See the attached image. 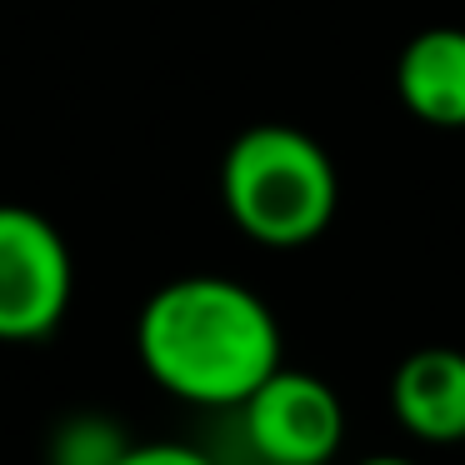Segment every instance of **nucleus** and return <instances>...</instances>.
<instances>
[{"label":"nucleus","instance_id":"obj_2","mask_svg":"<svg viewBox=\"0 0 465 465\" xmlns=\"http://www.w3.org/2000/svg\"><path fill=\"white\" fill-rule=\"evenodd\" d=\"M221 205L245 241L265 251H301L331 231L341 211V175L311 131L265 121L225 145Z\"/></svg>","mask_w":465,"mask_h":465},{"label":"nucleus","instance_id":"obj_1","mask_svg":"<svg viewBox=\"0 0 465 465\" xmlns=\"http://www.w3.org/2000/svg\"><path fill=\"white\" fill-rule=\"evenodd\" d=\"M135 355L175 401L241 411L245 395L281 371V321L231 275H181L141 305Z\"/></svg>","mask_w":465,"mask_h":465},{"label":"nucleus","instance_id":"obj_5","mask_svg":"<svg viewBox=\"0 0 465 465\" xmlns=\"http://www.w3.org/2000/svg\"><path fill=\"white\" fill-rule=\"evenodd\" d=\"M391 411L420 445H465V351H411L391 375Z\"/></svg>","mask_w":465,"mask_h":465},{"label":"nucleus","instance_id":"obj_3","mask_svg":"<svg viewBox=\"0 0 465 465\" xmlns=\"http://www.w3.org/2000/svg\"><path fill=\"white\" fill-rule=\"evenodd\" d=\"M75 295V261L51 215L0 205V345L45 341Z\"/></svg>","mask_w":465,"mask_h":465},{"label":"nucleus","instance_id":"obj_9","mask_svg":"<svg viewBox=\"0 0 465 465\" xmlns=\"http://www.w3.org/2000/svg\"><path fill=\"white\" fill-rule=\"evenodd\" d=\"M355 465H415V460H405V455H365V460H355Z\"/></svg>","mask_w":465,"mask_h":465},{"label":"nucleus","instance_id":"obj_4","mask_svg":"<svg viewBox=\"0 0 465 465\" xmlns=\"http://www.w3.org/2000/svg\"><path fill=\"white\" fill-rule=\"evenodd\" d=\"M241 430L255 460L331 465L345 445V405L321 375L281 365L245 395Z\"/></svg>","mask_w":465,"mask_h":465},{"label":"nucleus","instance_id":"obj_6","mask_svg":"<svg viewBox=\"0 0 465 465\" xmlns=\"http://www.w3.org/2000/svg\"><path fill=\"white\" fill-rule=\"evenodd\" d=\"M395 95L420 125L465 131V31L425 25L395 61Z\"/></svg>","mask_w":465,"mask_h":465},{"label":"nucleus","instance_id":"obj_8","mask_svg":"<svg viewBox=\"0 0 465 465\" xmlns=\"http://www.w3.org/2000/svg\"><path fill=\"white\" fill-rule=\"evenodd\" d=\"M115 465H215L205 450L195 445H181V440H131V450L121 455Z\"/></svg>","mask_w":465,"mask_h":465},{"label":"nucleus","instance_id":"obj_7","mask_svg":"<svg viewBox=\"0 0 465 465\" xmlns=\"http://www.w3.org/2000/svg\"><path fill=\"white\" fill-rule=\"evenodd\" d=\"M125 450H131V435L121 420L101 411H75L51 430L45 465H115Z\"/></svg>","mask_w":465,"mask_h":465},{"label":"nucleus","instance_id":"obj_10","mask_svg":"<svg viewBox=\"0 0 465 465\" xmlns=\"http://www.w3.org/2000/svg\"><path fill=\"white\" fill-rule=\"evenodd\" d=\"M251 465H275V460H251Z\"/></svg>","mask_w":465,"mask_h":465}]
</instances>
